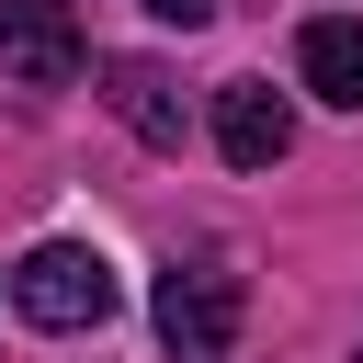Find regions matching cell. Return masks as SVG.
<instances>
[{"label": "cell", "mask_w": 363, "mask_h": 363, "mask_svg": "<svg viewBox=\"0 0 363 363\" xmlns=\"http://www.w3.org/2000/svg\"><path fill=\"white\" fill-rule=\"evenodd\" d=\"M147 11H159V23H182V34H193V23H216V0H147Z\"/></svg>", "instance_id": "cell-7"}, {"label": "cell", "mask_w": 363, "mask_h": 363, "mask_svg": "<svg viewBox=\"0 0 363 363\" xmlns=\"http://www.w3.org/2000/svg\"><path fill=\"white\" fill-rule=\"evenodd\" d=\"M216 147H227V170H272L295 147V102L272 79H227L216 91Z\"/></svg>", "instance_id": "cell-4"}, {"label": "cell", "mask_w": 363, "mask_h": 363, "mask_svg": "<svg viewBox=\"0 0 363 363\" xmlns=\"http://www.w3.org/2000/svg\"><path fill=\"white\" fill-rule=\"evenodd\" d=\"M11 306H23V329H102L113 318V261L102 250H79V238H45V250H23L11 261Z\"/></svg>", "instance_id": "cell-1"}, {"label": "cell", "mask_w": 363, "mask_h": 363, "mask_svg": "<svg viewBox=\"0 0 363 363\" xmlns=\"http://www.w3.org/2000/svg\"><path fill=\"white\" fill-rule=\"evenodd\" d=\"M295 79H306L318 102L363 113V23H352V11H318V23L295 34Z\"/></svg>", "instance_id": "cell-6"}, {"label": "cell", "mask_w": 363, "mask_h": 363, "mask_svg": "<svg viewBox=\"0 0 363 363\" xmlns=\"http://www.w3.org/2000/svg\"><path fill=\"white\" fill-rule=\"evenodd\" d=\"M238 306H250V284H238L227 261H170V272H159V295H147V318H159L170 363H227Z\"/></svg>", "instance_id": "cell-2"}, {"label": "cell", "mask_w": 363, "mask_h": 363, "mask_svg": "<svg viewBox=\"0 0 363 363\" xmlns=\"http://www.w3.org/2000/svg\"><path fill=\"white\" fill-rule=\"evenodd\" d=\"M102 102L125 113V136H147V147H182V79H170L159 57H102Z\"/></svg>", "instance_id": "cell-5"}, {"label": "cell", "mask_w": 363, "mask_h": 363, "mask_svg": "<svg viewBox=\"0 0 363 363\" xmlns=\"http://www.w3.org/2000/svg\"><path fill=\"white\" fill-rule=\"evenodd\" d=\"M0 68L23 91H68L79 79V23L68 0H0Z\"/></svg>", "instance_id": "cell-3"}]
</instances>
